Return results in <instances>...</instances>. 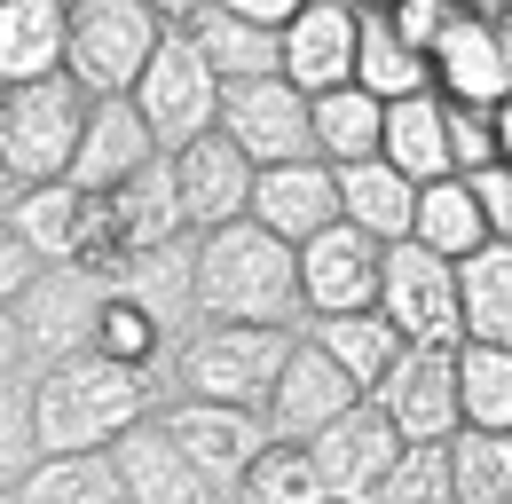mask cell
<instances>
[{
	"mask_svg": "<svg viewBox=\"0 0 512 504\" xmlns=\"http://www.w3.org/2000/svg\"><path fill=\"white\" fill-rule=\"evenodd\" d=\"M166 402H174V386L150 363H127L111 347H87V355H71V363L32 378V410H40V441L48 449H111L142 418H158Z\"/></svg>",
	"mask_w": 512,
	"mask_h": 504,
	"instance_id": "6da1fadb",
	"label": "cell"
},
{
	"mask_svg": "<svg viewBox=\"0 0 512 504\" xmlns=\"http://www.w3.org/2000/svg\"><path fill=\"white\" fill-rule=\"evenodd\" d=\"M197 308L213 323H292V331H308L300 245H284L253 213L197 229Z\"/></svg>",
	"mask_w": 512,
	"mask_h": 504,
	"instance_id": "7a4b0ae2",
	"label": "cell"
},
{
	"mask_svg": "<svg viewBox=\"0 0 512 504\" xmlns=\"http://www.w3.org/2000/svg\"><path fill=\"white\" fill-rule=\"evenodd\" d=\"M111 276L87 260H48L24 292H8V323H0V371H56L71 355L103 347V315H111Z\"/></svg>",
	"mask_w": 512,
	"mask_h": 504,
	"instance_id": "3957f363",
	"label": "cell"
},
{
	"mask_svg": "<svg viewBox=\"0 0 512 504\" xmlns=\"http://www.w3.org/2000/svg\"><path fill=\"white\" fill-rule=\"evenodd\" d=\"M95 87L71 79V71H48V79H24L0 95V174L8 189L32 182H71V158L87 142V119H95Z\"/></svg>",
	"mask_w": 512,
	"mask_h": 504,
	"instance_id": "277c9868",
	"label": "cell"
},
{
	"mask_svg": "<svg viewBox=\"0 0 512 504\" xmlns=\"http://www.w3.org/2000/svg\"><path fill=\"white\" fill-rule=\"evenodd\" d=\"M300 331L292 323H197L190 339L166 355V378L174 394H197V402H245V410H268L276 378L292 363Z\"/></svg>",
	"mask_w": 512,
	"mask_h": 504,
	"instance_id": "5b68a950",
	"label": "cell"
},
{
	"mask_svg": "<svg viewBox=\"0 0 512 504\" xmlns=\"http://www.w3.org/2000/svg\"><path fill=\"white\" fill-rule=\"evenodd\" d=\"M134 103H142L150 134H158V150H190L197 134H213V126H221L229 79H221V71H213V56L190 40V24H174V32L158 40L150 71L134 79Z\"/></svg>",
	"mask_w": 512,
	"mask_h": 504,
	"instance_id": "8992f818",
	"label": "cell"
},
{
	"mask_svg": "<svg viewBox=\"0 0 512 504\" xmlns=\"http://www.w3.org/2000/svg\"><path fill=\"white\" fill-rule=\"evenodd\" d=\"M166 32L174 24L150 0H71V79H87L95 95H134Z\"/></svg>",
	"mask_w": 512,
	"mask_h": 504,
	"instance_id": "52a82bcc",
	"label": "cell"
},
{
	"mask_svg": "<svg viewBox=\"0 0 512 504\" xmlns=\"http://www.w3.org/2000/svg\"><path fill=\"white\" fill-rule=\"evenodd\" d=\"M379 308L402 323L410 347H465V284H457V260L418 237L386 245V292Z\"/></svg>",
	"mask_w": 512,
	"mask_h": 504,
	"instance_id": "ba28073f",
	"label": "cell"
},
{
	"mask_svg": "<svg viewBox=\"0 0 512 504\" xmlns=\"http://www.w3.org/2000/svg\"><path fill=\"white\" fill-rule=\"evenodd\" d=\"M221 126L253 150V166H284V158H323L316 142V95L292 79V71H268V79H237Z\"/></svg>",
	"mask_w": 512,
	"mask_h": 504,
	"instance_id": "9c48e42d",
	"label": "cell"
},
{
	"mask_svg": "<svg viewBox=\"0 0 512 504\" xmlns=\"http://www.w3.org/2000/svg\"><path fill=\"white\" fill-rule=\"evenodd\" d=\"M158 418H166V434L205 465V481H213L221 497H237V481L260 465V449L276 441L268 410H245V402H197V394H174Z\"/></svg>",
	"mask_w": 512,
	"mask_h": 504,
	"instance_id": "30bf717a",
	"label": "cell"
},
{
	"mask_svg": "<svg viewBox=\"0 0 512 504\" xmlns=\"http://www.w3.org/2000/svg\"><path fill=\"white\" fill-rule=\"evenodd\" d=\"M300 292H308V323L316 315H355L379 308L386 292V245L355 221H331L300 245Z\"/></svg>",
	"mask_w": 512,
	"mask_h": 504,
	"instance_id": "8fae6325",
	"label": "cell"
},
{
	"mask_svg": "<svg viewBox=\"0 0 512 504\" xmlns=\"http://www.w3.org/2000/svg\"><path fill=\"white\" fill-rule=\"evenodd\" d=\"M355 402H363V378L347 371L323 339H308V331H300L292 363H284L276 394H268V426H276V441H316L323 426H339Z\"/></svg>",
	"mask_w": 512,
	"mask_h": 504,
	"instance_id": "7c38bea8",
	"label": "cell"
},
{
	"mask_svg": "<svg viewBox=\"0 0 512 504\" xmlns=\"http://www.w3.org/2000/svg\"><path fill=\"white\" fill-rule=\"evenodd\" d=\"M386 418L402 426V441H449L465 426V386H457V347H410L386 386L371 394Z\"/></svg>",
	"mask_w": 512,
	"mask_h": 504,
	"instance_id": "4fadbf2b",
	"label": "cell"
},
{
	"mask_svg": "<svg viewBox=\"0 0 512 504\" xmlns=\"http://www.w3.org/2000/svg\"><path fill=\"white\" fill-rule=\"evenodd\" d=\"M174 182H182L190 229H221V221H245V213H253L260 166L229 126H213V134H197L190 150H174Z\"/></svg>",
	"mask_w": 512,
	"mask_h": 504,
	"instance_id": "5bb4252c",
	"label": "cell"
},
{
	"mask_svg": "<svg viewBox=\"0 0 512 504\" xmlns=\"http://www.w3.org/2000/svg\"><path fill=\"white\" fill-rule=\"evenodd\" d=\"M308 449H316V473L331 481V497H379L386 473L402 465V449H410V441H402V426H394L379 402L363 394V402H355L339 426H323Z\"/></svg>",
	"mask_w": 512,
	"mask_h": 504,
	"instance_id": "9a60e30c",
	"label": "cell"
},
{
	"mask_svg": "<svg viewBox=\"0 0 512 504\" xmlns=\"http://www.w3.org/2000/svg\"><path fill=\"white\" fill-rule=\"evenodd\" d=\"M111 457H119L127 504H229L213 481H205V465L166 434V418H142L134 434H119V441H111Z\"/></svg>",
	"mask_w": 512,
	"mask_h": 504,
	"instance_id": "2e32d148",
	"label": "cell"
},
{
	"mask_svg": "<svg viewBox=\"0 0 512 504\" xmlns=\"http://www.w3.org/2000/svg\"><path fill=\"white\" fill-rule=\"evenodd\" d=\"M434 87L449 103H481V111L512 103V56H505L497 16H473V8L449 16V32L434 40Z\"/></svg>",
	"mask_w": 512,
	"mask_h": 504,
	"instance_id": "e0dca14e",
	"label": "cell"
},
{
	"mask_svg": "<svg viewBox=\"0 0 512 504\" xmlns=\"http://www.w3.org/2000/svg\"><path fill=\"white\" fill-rule=\"evenodd\" d=\"M363 56V0H308L292 24H284V71L323 95V87H347Z\"/></svg>",
	"mask_w": 512,
	"mask_h": 504,
	"instance_id": "ac0fdd59",
	"label": "cell"
},
{
	"mask_svg": "<svg viewBox=\"0 0 512 504\" xmlns=\"http://www.w3.org/2000/svg\"><path fill=\"white\" fill-rule=\"evenodd\" d=\"M253 221H268L284 245H308L316 229L347 221V205H339V166H331V158H284V166H260Z\"/></svg>",
	"mask_w": 512,
	"mask_h": 504,
	"instance_id": "d6986e66",
	"label": "cell"
},
{
	"mask_svg": "<svg viewBox=\"0 0 512 504\" xmlns=\"http://www.w3.org/2000/svg\"><path fill=\"white\" fill-rule=\"evenodd\" d=\"M158 158H166V150H158V134H150V119H142V103H134V95H103V103H95V119H87L79 158H71V182L103 197V189L150 174Z\"/></svg>",
	"mask_w": 512,
	"mask_h": 504,
	"instance_id": "ffe728a7",
	"label": "cell"
},
{
	"mask_svg": "<svg viewBox=\"0 0 512 504\" xmlns=\"http://www.w3.org/2000/svg\"><path fill=\"white\" fill-rule=\"evenodd\" d=\"M71 71V0H0V79H48Z\"/></svg>",
	"mask_w": 512,
	"mask_h": 504,
	"instance_id": "44dd1931",
	"label": "cell"
},
{
	"mask_svg": "<svg viewBox=\"0 0 512 504\" xmlns=\"http://www.w3.org/2000/svg\"><path fill=\"white\" fill-rule=\"evenodd\" d=\"M0 229H8V237H24L40 260H79V252H87V189H79V182L8 189Z\"/></svg>",
	"mask_w": 512,
	"mask_h": 504,
	"instance_id": "7402d4cb",
	"label": "cell"
},
{
	"mask_svg": "<svg viewBox=\"0 0 512 504\" xmlns=\"http://www.w3.org/2000/svg\"><path fill=\"white\" fill-rule=\"evenodd\" d=\"M386 158L410 174V182H449L457 174V142H449V95L418 87V95H394L386 103Z\"/></svg>",
	"mask_w": 512,
	"mask_h": 504,
	"instance_id": "603a6c76",
	"label": "cell"
},
{
	"mask_svg": "<svg viewBox=\"0 0 512 504\" xmlns=\"http://www.w3.org/2000/svg\"><path fill=\"white\" fill-rule=\"evenodd\" d=\"M418 189L394 158H355V166H339V205H347V221L355 229H371L379 245H402L410 229H418Z\"/></svg>",
	"mask_w": 512,
	"mask_h": 504,
	"instance_id": "cb8c5ba5",
	"label": "cell"
},
{
	"mask_svg": "<svg viewBox=\"0 0 512 504\" xmlns=\"http://www.w3.org/2000/svg\"><path fill=\"white\" fill-rule=\"evenodd\" d=\"M190 40L213 56V71L237 87V79H268V71H284V32L276 24H260V16H237V8H221V0H205L190 16Z\"/></svg>",
	"mask_w": 512,
	"mask_h": 504,
	"instance_id": "d4e9b609",
	"label": "cell"
},
{
	"mask_svg": "<svg viewBox=\"0 0 512 504\" xmlns=\"http://www.w3.org/2000/svg\"><path fill=\"white\" fill-rule=\"evenodd\" d=\"M8 504H127V481L111 449H48L8 489Z\"/></svg>",
	"mask_w": 512,
	"mask_h": 504,
	"instance_id": "484cf974",
	"label": "cell"
},
{
	"mask_svg": "<svg viewBox=\"0 0 512 504\" xmlns=\"http://www.w3.org/2000/svg\"><path fill=\"white\" fill-rule=\"evenodd\" d=\"M308 339H323V347H331V355H339L347 371L363 378V394H379V386H386V371H394V363L410 355V339H402V323H394L386 308H355V315H316V323H308Z\"/></svg>",
	"mask_w": 512,
	"mask_h": 504,
	"instance_id": "4316f807",
	"label": "cell"
},
{
	"mask_svg": "<svg viewBox=\"0 0 512 504\" xmlns=\"http://www.w3.org/2000/svg\"><path fill=\"white\" fill-rule=\"evenodd\" d=\"M316 142H323V158H331V166L386 158V95H371L363 79L323 87V95H316Z\"/></svg>",
	"mask_w": 512,
	"mask_h": 504,
	"instance_id": "83f0119b",
	"label": "cell"
},
{
	"mask_svg": "<svg viewBox=\"0 0 512 504\" xmlns=\"http://www.w3.org/2000/svg\"><path fill=\"white\" fill-rule=\"evenodd\" d=\"M418 245L449 252V260H465V252H481L497 229H489V205H481V189L473 174H449V182H426L418 189V229H410Z\"/></svg>",
	"mask_w": 512,
	"mask_h": 504,
	"instance_id": "f1b7e54d",
	"label": "cell"
},
{
	"mask_svg": "<svg viewBox=\"0 0 512 504\" xmlns=\"http://www.w3.org/2000/svg\"><path fill=\"white\" fill-rule=\"evenodd\" d=\"M457 284H465V339L512 347V245L505 237L465 252V260H457Z\"/></svg>",
	"mask_w": 512,
	"mask_h": 504,
	"instance_id": "f546056e",
	"label": "cell"
},
{
	"mask_svg": "<svg viewBox=\"0 0 512 504\" xmlns=\"http://www.w3.org/2000/svg\"><path fill=\"white\" fill-rule=\"evenodd\" d=\"M355 79L371 87V95H418V87H434V56H418L402 32H394V16L386 8H363V56H355Z\"/></svg>",
	"mask_w": 512,
	"mask_h": 504,
	"instance_id": "4dcf8cb0",
	"label": "cell"
},
{
	"mask_svg": "<svg viewBox=\"0 0 512 504\" xmlns=\"http://www.w3.org/2000/svg\"><path fill=\"white\" fill-rule=\"evenodd\" d=\"M449 489H457V504H512V434L457 426L449 434Z\"/></svg>",
	"mask_w": 512,
	"mask_h": 504,
	"instance_id": "1f68e13d",
	"label": "cell"
},
{
	"mask_svg": "<svg viewBox=\"0 0 512 504\" xmlns=\"http://www.w3.org/2000/svg\"><path fill=\"white\" fill-rule=\"evenodd\" d=\"M229 504H331V481L316 473V449L308 441H268L260 465L237 481Z\"/></svg>",
	"mask_w": 512,
	"mask_h": 504,
	"instance_id": "d6a6232c",
	"label": "cell"
},
{
	"mask_svg": "<svg viewBox=\"0 0 512 504\" xmlns=\"http://www.w3.org/2000/svg\"><path fill=\"white\" fill-rule=\"evenodd\" d=\"M457 386H465V426L512 434V347L465 339V347H457Z\"/></svg>",
	"mask_w": 512,
	"mask_h": 504,
	"instance_id": "836d02e7",
	"label": "cell"
},
{
	"mask_svg": "<svg viewBox=\"0 0 512 504\" xmlns=\"http://www.w3.org/2000/svg\"><path fill=\"white\" fill-rule=\"evenodd\" d=\"M379 504H457V489H449V441H410L402 465L386 473Z\"/></svg>",
	"mask_w": 512,
	"mask_h": 504,
	"instance_id": "e575fe53",
	"label": "cell"
},
{
	"mask_svg": "<svg viewBox=\"0 0 512 504\" xmlns=\"http://www.w3.org/2000/svg\"><path fill=\"white\" fill-rule=\"evenodd\" d=\"M449 142H457V174H489V166H505L497 111H481V103H449Z\"/></svg>",
	"mask_w": 512,
	"mask_h": 504,
	"instance_id": "d590c367",
	"label": "cell"
},
{
	"mask_svg": "<svg viewBox=\"0 0 512 504\" xmlns=\"http://www.w3.org/2000/svg\"><path fill=\"white\" fill-rule=\"evenodd\" d=\"M386 16H394V32H402L418 56H434V40H442L449 16H457V0H386Z\"/></svg>",
	"mask_w": 512,
	"mask_h": 504,
	"instance_id": "8d00e7d4",
	"label": "cell"
},
{
	"mask_svg": "<svg viewBox=\"0 0 512 504\" xmlns=\"http://www.w3.org/2000/svg\"><path fill=\"white\" fill-rule=\"evenodd\" d=\"M473 189H481V205H489V229L512 245V166H489V174H473Z\"/></svg>",
	"mask_w": 512,
	"mask_h": 504,
	"instance_id": "74e56055",
	"label": "cell"
},
{
	"mask_svg": "<svg viewBox=\"0 0 512 504\" xmlns=\"http://www.w3.org/2000/svg\"><path fill=\"white\" fill-rule=\"evenodd\" d=\"M221 8H237V16H260V24H276V32H284V24H292L308 0H221Z\"/></svg>",
	"mask_w": 512,
	"mask_h": 504,
	"instance_id": "f35d334b",
	"label": "cell"
},
{
	"mask_svg": "<svg viewBox=\"0 0 512 504\" xmlns=\"http://www.w3.org/2000/svg\"><path fill=\"white\" fill-rule=\"evenodd\" d=\"M150 8H158L166 24H190V16H197V8H205V0H150Z\"/></svg>",
	"mask_w": 512,
	"mask_h": 504,
	"instance_id": "ab89813d",
	"label": "cell"
},
{
	"mask_svg": "<svg viewBox=\"0 0 512 504\" xmlns=\"http://www.w3.org/2000/svg\"><path fill=\"white\" fill-rule=\"evenodd\" d=\"M457 8H473V16H505L512 0H457Z\"/></svg>",
	"mask_w": 512,
	"mask_h": 504,
	"instance_id": "60d3db41",
	"label": "cell"
},
{
	"mask_svg": "<svg viewBox=\"0 0 512 504\" xmlns=\"http://www.w3.org/2000/svg\"><path fill=\"white\" fill-rule=\"evenodd\" d=\"M497 134H505V166H512V103H497Z\"/></svg>",
	"mask_w": 512,
	"mask_h": 504,
	"instance_id": "b9f144b4",
	"label": "cell"
},
{
	"mask_svg": "<svg viewBox=\"0 0 512 504\" xmlns=\"http://www.w3.org/2000/svg\"><path fill=\"white\" fill-rule=\"evenodd\" d=\"M497 32H505V56H512V8H505V16H497Z\"/></svg>",
	"mask_w": 512,
	"mask_h": 504,
	"instance_id": "7bdbcfd3",
	"label": "cell"
},
{
	"mask_svg": "<svg viewBox=\"0 0 512 504\" xmlns=\"http://www.w3.org/2000/svg\"><path fill=\"white\" fill-rule=\"evenodd\" d=\"M331 504H379V497H331Z\"/></svg>",
	"mask_w": 512,
	"mask_h": 504,
	"instance_id": "ee69618b",
	"label": "cell"
},
{
	"mask_svg": "<svg viewBox=\"0 0 512 504\" xmlns=\"http://www.w3.org/2000/svg\"><path fill=\"white\" fill-rule=\"evenodd\" d=\"M363 8H386V0H363Z\"/></svg>",
	"mask_w": 512,
	"mask_h": 504,
	"instance_id": "f6af8a7d",
	"label": "cell"
}]
</instances>
